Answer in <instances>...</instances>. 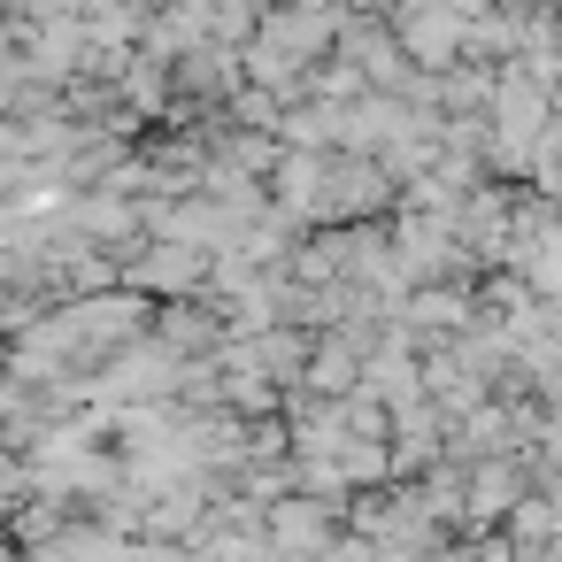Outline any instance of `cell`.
Here are the masks:
<instances>
[{
    "label": "cell",
    "mask_w": 562,
    "mask_h": 562,
    "mask_svg": "<svg viewBox=\"0 0 562 562\" xmlns=\"http://www.w3.org/2000/svg\"><path fill=\"white\" fill-rule=\"evenodd\" d=\"M416 324H462V301L454 293H416Z\"/></svg>",
    "instance_id": "obj_2"
},
{
    "label": "cell",
    "mask_w": 562,
    "mask_h": 562,
    "mask_svg": "<svg viewBox=\"0 0 562 562\" xmlns=\"http://www.w3.org/2000/svg\"><path fill=\"white\" fill-rule=\"evenodd\" d=\"M462 40H470V24H462L454 9H416V16L401 24V55H416L424 70H447V63L462 55Z\"/></svg>",
    "instance_id": "obj_1"
}]
</instances>
